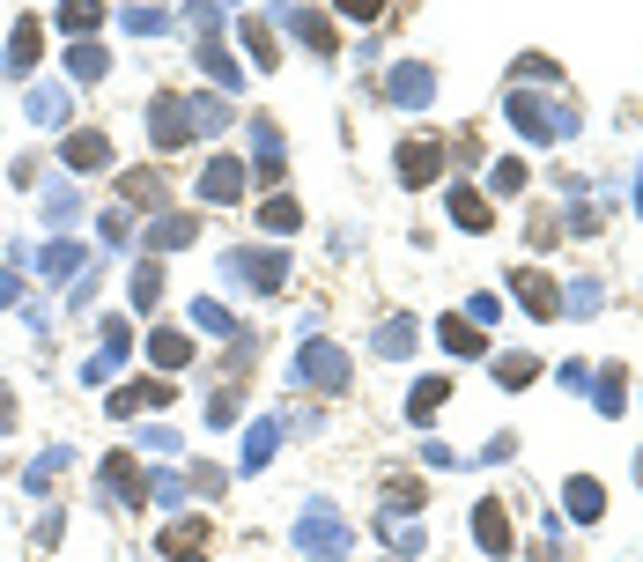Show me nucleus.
<instances>
[{
	"label": "nucleus",
	"instance_id": "bb28decb",
	"mask_svg": "<svg viewBox=\"0 0 643 562\" xmlns=\"http://www.w3.org/2000/svg\"><path fill=\"white\" fill-rule=\"evenodd\" d=\"M392 533V555H422V526H407V518H385Z\"/></svg>",
	"mask_w": 643,
	"mask_h": 562
},
{
	"label": "nucleus",
	"instance_id": "5701e85b",
	"mask_svg": "<svg viewBox=\"0 0 643 562\" xmlns=\"http://www.w3.org/2000/svg\"><path fill=\"white\" fill-rule=\"evenodd\" d=\"M414 341H422V333H414V326H407V318H392V326H385V333H377V355H407Z\"/></svg>",
	"mask_w": 643,
	"mask_h": 562
},
{
	"label": "nucleus",
	"instance_id": "f8f14e48",
	"mask_svg": "<svg viewBox=\"0 0 643 562\" xmlns=\"http://www.w3.org/2000/svg\"><path fill=\"white\" fill-rule=\"evenodd\" d=\"M518 296H525V311H533V318H555V281H547V274L525 267L518 274Z\"/></svg>",
	"mask_w": 643,
	"mask_h": 562
},
{
	"label": "nucleus",
	"instance_id": "dca6fc26",
	"mask_svg": "<svg viewBox=\"0 0 643 562\" xmlns=\"http://www.w3.org/2000/svg\"><path fill=\"white\" fill-rule=\"evenodd\" d=\"M97 23H104V8H97V0H67V8H60V30H74V37H89Z\"/></svg>",
	"mask_w": 643,
	"mask_h": 562
},
{
	"label": "nucleus",
	"instance_id": "a211bd4d",
	"mask_svg": "<svg viewBox=\"0 0 643 562\" xmlns=\"http://www.w3.org/2000/svg\"><path fill=\"white\" fill-rule=\"evenodd\" d=\"M444 348L451 355H481V326L474 318H444Z\"/></svg>",
	"mask_w": 643,
	"mask_h": 562
},
{
	"label": "nucleus",
	"instance_id": "473e14b6",
	"mask_svg": "<svg viewBox=\"0 0 643 562\" xmlns=\"http://www.w3.org/2000/svg\"><path fill=\"white\" fill-rule=\"evenodd\" d=\"M74 74H82V82H97V74H104V52L82 45V52H74Z\"/></svg>",
	"mask_w": 643,
	"mask_h": 562
},
{
	"label": "nucleus",
	"instance_id": "72a5a7b5",
	"mask_svg": "<svg viewBox=\"0 0 643 562\" xmlns=\"http://www.w3.org/2000/svg\"><path fill=\"white\" fill-rule=\"evenodd\" d=\"M193 318H200L207 333H230V311H222V304H193Z\"/></svg>",
	"mask_w": 643,
	"mask_h": 562
},
{
	"label": "nucleus",
	"instance_id": "cd10ccee",
	"mask_svg": "<svg viewBox=\"0 0 643 562\" xmlns=\"http://www.w3.org/2000/svg\"><path fill=\"white\" fill-rule=\"evenodd\" d=\"M533 370H540L533 355H503V363H496V378H503V385H533Z\"/></svg>",
	"mask_w": 643,
	"mask_h": 562
},
{
	"label": "nucleus",
	"instance_id": "6e6552de",
	"mask_svg": "<svg viewBox=\"0 0 643 562\" xmlns=\"http://www.w3.org/2000/svg\"><path fill=\"white\" fill-rule=\"evenodd\" d=\"M437 163H444L437 141H407V148H400V178H407V185H429V178H437Z\"/></svg>",
	"mask_w": 643,
	"mask_h": 562
},
{
	"label": "nucleus",
	"instance_id": "7ed1b4c3",
	"mask_svg": "<svg viewBox=\"0 0 643 562\" xmlns=\"http://www.w3.org/2000/svg\"><path fill=\"white\" fill-rule=\"evenodd\" d=\"M296 378L318 385V392H340V385H348V355H340L333 341H311L304 355H296Z\"/></svg>",
	"mask_w": 643,
	"mask_h": 562
},
{
	"label": "nucleus",
	"instance_id": "412c9836",
	"mask_svg": "<svg viewBox=\"0 0 643 562\" xmlns=\"http://www.w3.org/2000/svg\"><path fill=\"white\" fill-rule=\"evenodd\" d=\"M259 222H267V230H296V222H304V208H296L289 193H274L267 208H259Z\"/></svg>",
	"mask_w": 643,
	"mask_h": 562
},
{
	"label": "nucleus",
	"instance_id": "9b49d317",
	"mask_svg": "<svg viewBox=\"0 0 643 562\" xmlns=\"http://www.w3.org/2000/svg\"><path fill=\"white\" fill-rule=\"evenodd\" d=\"M281 23H289L296 37H304L311 52H333V30H326V15H318V8H289V15H281Z\"/></svg>",
	"mask_w": 643,
	"mask_h": 562
},
{
	"label": "nucleus",
	"instance_id": "c85d7f7f",
	"mask_svg": "<svg viewBox=\"0 0 643 562\" xmlns=\"http://www.w3.org/2000/svg\"><path fill=\"white\" fill-rule=\"evenodd\" d=\"M444 392H451L444 378H422V385H414V400H407V407H414V415H429V407H444Z\"/></svg>",
	"mask_w": 643,
	"mask_h": 562
},
{
	"label": "nucleus",
	"instance_id": "f3484780",
	"mask_svg": "<svg viewBox=\"0 0 643 562\" xmlns=\"http://www.w3.org/2000/svg\"><path fill=\"white\" fill-rule=\"evenodd\" d=\"M67 163H74V171H97V163H111V148H104L97 134H74V141H67Z\"/></svg>",
	"mask_w": 643,
	"mask_h": 562
},
{
	"label": "nucleus",
	"instance_id": "6ab92c4d",
	"mask_svg": "<svg viewBox=\"0 0 643 562\" xmlns=\"http://www.w3.org/2000/svg\"><path fill=\"white\" fill-rule=\"evenodd\" d=\"M30 119L37 126H60L67 119V97H60V89H30Z\"/></svg>",
	"mask_w": 643,
	"mask_h": 562
},
{
	"label": "nucleus",
	"instance_id": "2eb2a0df",
	"mask_svg": "<svg viewBox=\"0 0 643 562\" xmlns=\"http://www.w3.org/2000/svg\"><path fill=\"white\" fill-rule=\"evenodd\" d=\"M200 67H207V74H215V82H222V89H237V82H244V67H237V60H230V52H222V45H215V37H207V45H200Z\"/></svg>",
	"mask_w": 643,
	"mask_h": 562
},
{
	"label": "nucleus",
	"instance_id": "2f4dec72",
	"mask_svg": "<svg viewBox=\"0 0 643 562\" xmlns=\"http://www.w3.org/2000/svg\"><path fill=\"white\" fill-rule=\"evenodd\" d=\"M74 267H82V252H74V245H52L45 252V274H74Z\"/></svg>",
	"mask_w": 643,
	"mask_h": 562
},
{
	"label": "nucleus",
	"instance_id": "aec40b11",
	"mask_svg": "<svg viewBox=\"0 0 643 562\" xmlns=\"http://www.w3.org/2000/svg\"><path fill=\"white\" fill-rule=\"evenodd\" d=\"M252 156H259V171H281V134H274L267 119L252 126Z\"/></svg>",
	"mask_w": 643,
	"mask_h": 562
},
{
	"label": "nucleus",
	"instance_id": "1a4fd4ad",
	"mask_svg": "<svg viewBox=\"0 0 643 562\" xmlns=\"http://www.w3.org/2000/svg\"><path fill=\"white\" fill-rule=\"evenodd\" d=\"M474 533H481V548H488V555H510V526H503V503H496V496H488L481 511H474Z\"/></svg>",
	"mask_w": 643,
	"mask_h": 562
},
{
	"label": "nucleus",
	"instance_id": "c756f323",
	"mask_svg": "<svg viewBox=\"0 0 643 562\" xmlns=\"http://www.w3.org/2000/svg\"><path fill=\"white\" fill-rule=\"evenodd\" d=\"M156 289H163V274H156V259H148V267L134 274V304L148 311V304H156Z\"/></svg>",
	"mask_w": 643,
	"mask_h": 562
},
{
	"label": "nucleus",
	"instance_id": "f257e3e1",
	"mask_svg": "<svg viewBox=\"0 0 643 562\" xmlns=\"http://www.w3.org/2000/svg\"><path fill=\"white\" fill-rule=\"evenodd\" d=\"M296 548H304V555H326V562L355 548L348 526H340V511H333L326 496H311V503H304V518H296Z\"/></svg>",
	"mask_w": 643,
	"mask_h": 562
},
{
	"label": "nucleus",
	"instance_id": "393cba45",
	"mask_svg": "<svg viewBox=\"0 0 643 562\" xmlns=\"http://www.w3.org/2000/svg\"><path fill=\"white\" fill-rule=\"evenodd\" d=\"M200 540H207V533L193 526V518H185V526H170V533H163V555H200Z\"/></svg>",
	"mask_w": 643,
	"mask_h": 562
},
{
	"label": "nucleus",
	"instance_id": "b1692460",
	"mask_svg": "<svg viewBox=\"0 0 643 562\" xmlns=\"http://www.w3.org/2000/svg\"><path fill=\"white\" fill-rule=\"evenodd\" d=\"M570 511H577V518H599V511H607V496H599V481H570Z\"/></svg>",
	"mask_w": 643,
	"mask_h": 562
},
{
	"label": "nucleus",
	"instance_id": "a878e982",
	"mask_svg": "<svg viewBox=\"0 0 643 562\" xmlns=\"http://www.w3.org/2000/svg\"><path fill=\"white\" fill-rule=\"evenodd\" d=\"M451 215H459L466 230H488V200H474V193H451Z\"/></svg>",
	"mask_w": 643,
	"mask_h": 562
},
{
	"label": "nucleus",
	"instance_id": "ddd939ff",
	"mask_svg": "<svg viewBox=\"0 0 643 562\" xmlns=\"http://www.w3.org/2000/svg\"><path fill=\"white\" fill-rule=\"evenodd\" d=\"M178 245H193V215H163L148 230V252H178Z\"/></svg>",
	"mask_w": 643,
	"mask_h": 562
},
{
	"label": "nucleus",
	"instance_id": "4be33fe9",
	"mask_svg": "<svg viewBox=\"0 0 643 562\" xmlns=\"http://www.w3.org/2000/svg\"><path fill=\"white\" fill-rule=\"evenodd\" d=\"M30 60H37V23L15 30V45H8V74H30Z\"/></svg>",
	"mask_w": 643,
	"mask_h": 562
},
{
	"label": "nucleus",
	"instance_id": "0eeeda50",
	"mask_svg": "<svg viewBox=\"0 0 643 562\" xmlns=\"http://www.w3.org/2000/svg\"><path fill=\"white\" fill-rule=\"evenodd\" d=\"M274 444H281V422H252V437H244V459H237V474H259V466L274 459Z\"/></svg>",
	"mask_w": 643,
	"mask_h": 562
},
{
	"label": "nucleus",
	"instance_id": "9d476101",
	"mask_svg": "<svg viewBox=\"0 0 643 562\" xmlns=\"http://www.w3.org/2000/svg\"><path fill=\"white\" fill-rule=\"evenodd\" d=\"M148 355H156V370H185V363H193V341H185V333H148Z\"/></svg>",
	"mask_w": 643,
	"mask_h": 562
},
{
	"label": "nucleus",
	"instance_id": "7c9ffc66",
	"mask_svg": "<svg viewBox=\"0 0 643 562\" xmlns=\"http://www.w3.org/2000/svg\"><path fill=\"white\" fill-rule=\"evenodd\" d=\"M126 30H141V37H156V30H170V23H163V8H126Z\"/></svg>",
	"mask_w": 643,
	"mask_h": 562
},
{
	"label": "nucleus",
	"instance_id": "c9c22d12",
	"mask_svg": "<svg viewBox=\"0 0 643 562\" xmlns=\"http://www.w3.org/2000/svg\"><path fill=\"white\" fill-rule=\"evenodd\" d=\"M15 422V400H8V392H0V429H8Z\"/></svg>",
	"mask_w": 643,
	"mask_h": 562
},
{
	"label": "nucleus",
	"instance_id": "39448f33",
	"mask_svg": "<svg viewBox=\"0 0 643 562\" xmlns=\"http://www.w3.org/2000/svg\"><path fill=\"white\" fill-rule=\"evenodd\" d=\"M281 267H289V259L281 252H230V281H252V289H281Z\"/></svg>",
	"mask_w": 643,
	"mask_h": 562
},
{
	"label": "nucleus",
	"instance_id": "4468645a",
	"mask_svg": "<svg viewBox=\"0 0 643 562\" xmlns=\"http://www.w3.org/2000/svg\"><path fill=\"white\" fill-rule=\"evenodd\" d=\"M429 89H437L429 67H400V74H392V104H429Z\"/></svg>",
	"mask_w": 643,
	"mask_h": 562
},
{
	"label": "nucleus",
	"instance_id": "20e7f679",
	"mask_svg": "<svg viewBox=\"0 0 643 562\" xmlns=\"http://www.w3.org/2000/svg\"><path fill=\"white\" fill-rule=\"evenodd\" d=\"M244 185H252V171H244L237 156H215V163L200 171V200H215V208H230V200L244 193Z\"/></svg>",
	"mask_w": 643,
	"mask_h": 562
},
{
	"label": "nucleus",
	"instance_id": "f704fd0d",
	"mask_svg": "<svg viewBox=\"0 0 643 562\" xmlns=\"http://www.w3.org/2000/svg\"><path fill=\"white\" fill-rule=\"evenodd\" d=\"M0 304H15V274H0Z\"/></svg>",
	"mask_w": 643,
	"mask_h": 562
},
{
	"label": "nucleus",
	"instance_id": "f03ea898",
	"mask_svg": "<svg viewBox=\"0 0 643 562\" xmlns=\"http://www.w3.org/2000/svg\"><path fill=\"white\" fill-rule=\"evenodd\" d=\"M148 141H156L163 156L185 148V141H193V104H185V97H156V104H148Z\"/></svg>",
	"mask_w": 643,
	"mask_h": 562
},
{
	"label": "nucleus",
	"instance_id": "423d86ee",
	"mask_svg": "<svg viewBox=\"0 0 643 562\" xmlns=\"http://www.w3.org/2000/svg\"><path fill=\"white\" fill-rule=\"evenodd\" d=\"M104 496L111 503H141V474H134V459H126V452L104 459Z\"/></svg>",
	"mask_w": 643,
	"mask_h": 562
}]
</instances>
